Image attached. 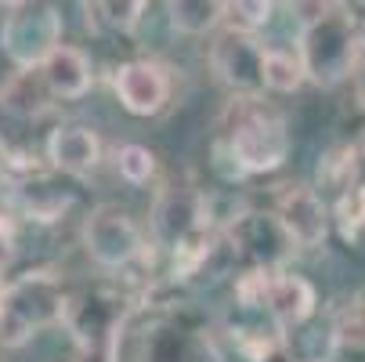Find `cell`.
<instances>
[{
    "mask_svg": "<svg viewBox=\"0 0 365 362\" xmlns=\"http://www.w3.org/2000/svg\"><path fill=\"white\" fill-rule=\"evenodd\" d=\"M73 293L55 268H29L0 283V348H22L47 326L66 323Z\"/></svg>",
    "mask_w": 365,
    "mask_h": 362,
    "instance_id": "1",
    "label": "cell"
},
{
    "mask_svg": "<svg viewBox=\"0 0 365 362\" xmlns=\"http://www.w3.org/2000/svg\"><path fill=\"white\" fill-rule=\"evenodd\" d=\"M134 308H138V297L109 283L73 293L69 312H66V326L76 344L73 362H120L123 326L134 316Z\"/></svg>",
    "mask_w": 365,
    "mask_h": 362,
    "instance_id": "2",
    "label": "cell"
},
{
    "mask_svg": "<svg viewBox=\"0 0 365 362\" xmlns=\"http://www.w3.org/2000/svg\"><path fill=\"white\" fill-rule=\"evenodd\" d=\"M365 55V33L351 4L307 22L297 29V59L304 76L319 87H336L351 73H358Z\"/></svg>",
    "mask_w": 365,
    "mask_h": 362,
    "instance_id": "3",
    "label": "cell"
},
{
    "mask_svg": "<svg viewBox=\"0 0 365 362\" xmlns=\"http://www.w3.org/2000/svg\"><path fill=\"white\" fill-rule=\"evenodd\" d=\"M55 94L43 84L40 69H19L8 84H0V167H33L43 164L36 156V127L55 109Z\"/></svg>",
    "mask_w": 365,
    "mask_h": 362,
    "instance_id": "4",
    "label": "cell"
},
{
    "mask_svg": "<svg viewBox=\"0 0 365 362\" xmlns=\"http://www.w3.org/2000/svg\"><path fill=\"white\" fill-rule=\"evenodd\" d=\"M232 127L221 138L225 160H232L235 174H272L289 156V131L275 109H264L257 98L232 101Z\"/></svg>",
    "mask_w": 365,
    "mask_h": 362,
    "instance_id": "5",
    "label": "cell"
},
{
    "mask_svg": "<svg viewBox=\"0 0 365 362\" xmlns=\"http://www.w3.org/2000/svg\"><path fill=\"white\" fill-rule=\"evenodd\" d=\"M217 239L232 253V261L246 265V272H253V268L282 272V265L289 261V253L297 250V243L289 239L282 221L275 214H260V211L235 214Z\"/></svg>",
    "mask_w": 365,
    "mask_h": 362,
    "instance_id": "6",
    "label": "cell"
},
{
    "mask_svg": "<svg viewBox=\"0 0 365 362\" xmlns=\"http://www.w3.org/2000/svg\"><path fill=\"white\" fill-rule=\"evenodd\" d=\"M62 11L55 4H26L8 11L0 22V51L8 55L15 69H40L55 47H62Z\"/></svg>",
    "mask_w": 365,
    "mask_h": 362,
    "instance_id": "7",
    "label": "cell"
},
{
    "mask_svg": "<svg viewBox=\"0 0 365 362\" xmlns=\"http://www.w3.org/2000/svg\"><path fill=\"white\" fill-rule=\"evenodd\" d=\"M264 59H268V47L257 33L250 29H239V26H221L214 33V44H210V69L214 76L242 94V98H257L264 94Z\"/></svg>",
    "mask_w": 365,
    "mask_h": 362,
    "instance_id": "8",
    "label": "cell"
},
{
    "mask_svg": "<svg viewBox=\"0 0 365 362\" xmlns=\"http://www.w3.org/2000/svg\"><path fill=\"white\" fill-rule=\"evenodd\" d=\"M0 174H4V181H8L11 211H19L22 218H29L36 225L62 221V214L76 199V192L66 185V174H58L47 160L33 164V167H15V171L0 167Z\"/></svg>",
    "mask_w": 365,
    "mask_h": 362,
    "instance_id": "9",
    "label": "cell"
},
{
    "mask_svg": "<svg viewBox=\"0 0 365 362\" xmlns=\"http://www.w3.org/2000/svg\"><path fill=\"white\" fill-rule=\"evenodd\" d=\"M83 246L98 268L120 272V268H130L145 253V236L127 211H120L113 203H101L83 221Z\"/></svg>",
    "mask_w": 365,
    "mask_h": 362,
    "instance_id": "10",
    "label": "cell"
},
{
    "mask_svg": "<svg viewBox=\"0 0 365 362\" xmlns=\"http://www.w3.org/2000/svg\"><path fill=\"white\" fill-rule=\"evenodd\" d=\"M272 214L282 221V228L289 232V239L297 243V250L322 246L326 236H329V221H333L322 192L315 185H304V181H289V185L279 188Z\"/></svg>",
    "mask_w": 365,
    "mask_h": 362,
    "instance_id": "11",
    "label": "cell"
},
{
    "mask_svg": "<svg viewBox=\"0 0 365 362\" xmlns=\"http://www.w3.org/2000/svg\"><path fill=\"white\" fill-rule=\"evenodd\" d=\"M113 91L130 116H155V113H163L167 101H170V73L160 62L130 59V62L116 66Z\"/></svg>",
    "mask_w": 365,
    "mask_h": 362,
    "instance_id": "12",
    "label": "cell"
},
{
    "mask_svg": "<svg viewBox=\"0 0 365 362\" xmlns=\"http://www.w3.org/2000/svg\"><path fill=\"white\" fill-rule=\"evenodd\" d=\"M264 312L268 319L282 330V333H293L300 326H307L319 312V293L304 276H293V272H275L272 283H268V301H264Z\"/></svg>",
    "mask_w": 365,
    "mask_h": 362,
    "instance_id": "13",
    "label": "cell"
},
{
    "mask_svg": "<svg viewBox=\"0 0 365 362\" xmlns=\"http://www.w3.org/2000/svg\"><path fill=\"white\" fill-rule=\"evenodd\" d=\"M43 156L66 178H87L98 164H101V141L91 127L83 124H66L55 127L43 141Z\"/></svg>",
    "mask_w": 365,
    "mask_h": 362,
    "instance_id": "14",
    "label": "cell"
},
{
    "mask_svg": "<svg viewBox=\"0 0 365 362\" xmlns=\"http://www.w3.org/2000/svg\"><path fill=\"white\" fill-rule=\"evenodd\" d=\"M40 73H43V84L51 87V94H55L58 101H76L94 84L91 59L83 55L80 47H73V44H62V47L51 51L47 62L40 66Z\"/></svg>",
    "mask_w": 365,
    "mask_h": 362,
    "instance_id": "15",
    "label": "cell"
},
{
    "mask_svg": "<svg viewBox=\"0 0 365 362\" xmlns=\"http://www.w3.org/2000/svg\"><path fill=\"white\" fill-rule=\"evenodd\" d=\"M145 362H217V358L206 333L181 323H167L152 330V341L145 344Z\"/></svg>",
    "mask_w": 365,
    "mask_h": 362,
    "instance_id": "16",
    "label": "cell"
},
{
    "mask_svg": "<svg viewBox=\"0 0 365 362\" xmlns=\"http://www.w3.org/2000/svg\"><path fill=\"white\" fill-rule=\"evenodd\" d=\"M170 29L185 36H206L217 33L228 19V0H163Z\"/></svg>",
    "mask_w": 365,
    "mask_h": 362,
    "instance_id": "17",
    "label": "cell"
},
{
    "mask_svg": "<svg viewBox=\"0 0 365 362\" xmlns=\"http://www.w3.org/2000/svg\"><path fill=\"white\" fill-rule=\"evenodd\" d=\"M148 0H87V26L106 33H134L145 19Z\"/></svg>",
    "mask_w": 365,
    "mask_h": 362,
    "instance_id": "18",
    "label": "cell"
},
{
    "mask_svg": "<svg viewBox=\"0 0 365 362\" xmlns=\"http://www.w3.org/2000/svg\"><path fill=\"white\" fill-rule=\"evenodd\" d=\"M361 171V145H344V149H333L326 152V160L319 164V192H347L351 185H358Z\"/></svg>",
    "mask_w": 365,
    "mask_h": 362,
    "instance_id": "19",
    "label": "cell"
},
{
    "mask_svg": "<svg viewBox=\"0 0 365 362\" xmlns=\"http://www.w3.org/2000/svg\"><path fill=\"white\" fill-rule=\"evenodd\" d=\"M304 66L293 51H279V47H268V59H264V87L275 91V94H293L304 87Z\"/></svg>",
    "mask_w": 365,
    "mask_h": 362,
    "instance_id": "20",
    "label": "cell"
},
{
    "mask_svg": "<svg viewBox=\"0 0 365 362\" xmlns=\"http://www.w3.org/2000/svg\"><path fill=\"white\" fill-rule=\"evenodd\" d=\"M333 221L340 225L344 239H358L361 236V228H365V181H358V185H351L347 192L336 196Z\"/></svg>",
    "mask_w": 365,
    "mask_h": 362,
    "instance_id": "21",
    "label": "cell"
},
{
    "mask_svg": "<svg viewBox=\"0 0 365 362\" xmlns=\"http://www.w3.org/2000/svg\"><path fill=\"white\" fill-rule=\"evenodd\" d=\"M116 171L127 185H148L155 178V152L145 145H120L116 149Z\"/></svg>",
    "mask_w": 365,
    "mask_h": 362,
    "instance_id": "22",
    "label": "cell"
},
{
    "mask_svg": "<svg viewBox=\"0 0 365 362\" xmlns=\"http://www.w3.org/2000/svg\"><path fill=\"white\" fill-rule=\"evenodd\" d=\"M228 15L235 19L239 29H264L275 15V0H228Z\"/></svg>",
    "mask_w": 365,
    "mask_h": 362,
    "instance_id": "23",
    "label": "cell"
},
{
    "mask_svg": "<svg viewBox=\"0 0 365 362\" xmlns=\"http://www.w3.org/2000/svg\"><path fill=\"white\" fill-rule=\"evenodd\" d=\"M336 333H340V341H347L354 348H365V293L358 301H351L344 319L336 323Z\"/></svg>",
    "mask_w": 365,
    "mask_h": 362,
    "instance_id": "24",
    "label": "cell"
},
{
    "mask_svg": "<svg viewBox=\"0 0 365 362\" xmlns=\"http://www.w3.org/2000/svg\"><path fill=\"white\" fill-rule=\"evenodd\" d=\"M344 4H347V0H286V11L297 19V29H300V26L315 22V19H322V15L344 8Z\"/></svg>",
    "mask_w": 365,
    "mask_h": 362,
    "instance_id": "25",
    "label": "cell"
},
{
    "mask_svg": "<svg viewBox=\"0 0 365 362\" xmlns=\"http://www.w3.org/2000/svg\"><path fill=\"white\" fill-rule=\"evenodd\" d=\"M15 243H19V232H15L11 214H0V268L15 257Z\"/></svg>",
    "mask_w": 365,
    "mask_h": 362,
    "instance_id": "26",
    "label": "cell"
},
{
    "mask_svg": "<svg viewBox=\"0 0 365 362\" xmlns=\"http://www.w3.org/2000/svg\"><path fill=\"white\" fill-rule=\"evenodd\" d=\"M26 4H33V0H0V11H19Z\"/></svg>",
    "mask_w": 365,
    "mask_h": 362,
    "instance_id": "27",
    "label": "cell"
},
{
    "mask_svg": "<svg viewBox=\"0 0 365 362\" xmlns=\"http://www.w3.org/2000/svg\"><path fill=\"white\" fill-rule=\"evenodd\" d=\"M354 91H358V101L365 106V66H358V84H354Z\"/></svg>",
    "mask_w": 365,
    "mask_h": 362,
    "instance_id": "28",
    "label": "cell"
},
{
    "mask_svg": "<svg viewBox=\"0 0 365 362\" xmlns=\"http://www.w3.org/2000/svg\"><path fill=\"white\" fill-rule=\"evenodd\" d=\"M0 283H4V279H0Z\"/></svg>",
    "mask_w": 365,
    "mask_h": 362,
    "instance_id": "29",
    "label": "cell"
}]
</instances>
